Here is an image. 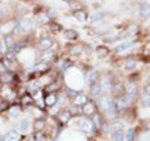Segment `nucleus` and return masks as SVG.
Instances as JSON below:
<instances>
[{"label": "nucleus", "mask_w": 150, "mask_h": 141, "mask_svg": "<svg viewBox=\"0 0 150 141\" xmlns=\"http://www.w3.org/2000/svg\"><path fill=\"white\" fill-rule=\"evenodd\" d=\"M8 50H9V48L6 46L5 41H4V39H3L1 41H0V54H1V55H4V54H5L6 51H8Z\"/></svg>", "instance_id": "obj_31"}, {"label": "nucleus", "mask_w": 150, "mask_h": 141, "mask_svg": "<svg viewBox=\"0 0 150 141\" xmlns=\"http://www.w3.org/2000/svg\"><path fill=\"white\" fill-rule=\"evenodd\" d=\"M135 137V131L134 130H129L128 133H126V140L128 141H133Z\"/></svg>", "instance_id": "obj_32"}, {"label": "nucleus", "mask_w": 150, "mask_h": 141, "mask_svg": "<svg viewBox=\"0 0 150 141\" xmlns=\"http://www.w3.org/2000/svg\"><path fill=\"white\" fill-rule=\"evenodd\" d=\"M8 114L10 115L11 117H18L19 115L21 114L20 106H19V105H13V106H10V107L8 109Z\"/></svg>", "instance_id": "obj_10"}, {"label": "nucleus", "mask_w": 150, "mask_h": 141, "mask_svg": "<svg viewBox=\"0 0 150 141\" xmlns=\"http://www.w3.org/2000/svg\"><path fill=\"white\" fill-rule=\"evenodd\" d=\"M25 46L24 43H21V41H15V43L13 44V46L10 48V50L13 51L14 54H18V53H20V51L23 50V48Z\"/></svg>", "instance_id": "obj_12"}, {"label": "nucleus", "mask_w": 150, "mask_h": 141, "mask_svg": "<svg viewBox=\"0 0 150 141\" xmlns=\"http://www.w3.org/2000/svg\"><path fill=\"white\" fill-rule=\"evenodd\" d=\"M46 14H48V16H49L50 19H51V18H55L56 15H58V13H56V10H54V9H51V10H49Z\"/></svg>", "instance_id": "obj_37"}, {"label": "nucleus", "mask_w": 150, "mask_h": 141, "mask_svg": "<svg viewBox=\"0 0 150 141\" xmlns=\"http://www.w3.org/2000/svg\"><path fill=\"white\" fill-rule=\"evenodd\" d=\"M98 78H99V73H98L96 70H93V71L89 73V81H90L91 85H93V84H95Z\"/></svg>", "instance_id": "obj_18"}, {"label": "nucleus", "mask_w": 150, "mask_h": 141, "mask_svg": "<svg viewBox=\"0 0 150 141\" xmlns=\"http://www.w3.org/2000/svg\"><path fill=\"white\" fill-rule=\"evenodd\" d=\"M143 105L145 106V107H148V106H150V96H145L144 97V100H143Z\"/></svg>", "instance_id": "obj_36"}, {"label": "nucleus", "mask_w": 150, "mask_h": 141, "mask_svg": "<svg viewBox=\"0 0 150 141\" xmlns=\"http://www.w3.org/2000/svg\"><path fill=\"white\" fill-rule=\"evenodd\" d=\"M79 50H80V49H79V48H76V49H75V48H74V49L71 50V54H79V53H80V51H79Z\"/></svg>", "instance_id": "obj_42"}, {"label": "nucleus", "mask_w": 150, "mask_h": 141, "mask_svg": "<svg viewBox=\"0 0 150 141\" xmlns=\"http://www.w3.org/2000/svg\"><path fill=\"white\" fill-rule=\"evenodd\" d=\"M0 29H1V23H0Z\"/></svg>", "instance_id": "obj_46"}, {"label": "nucleus", "mask_w": 150, "mask_h": 141, "mask_svg": "<svg viewBox=\"0 0 150 141\" xmlns=\"http://www.w3.org/2000/svg\"><path fill=\"white\" fill-rule=\"evenodd\" d=\"M126 100L124 97H120L118 101L115 102V106H116V109H124V107H126Z\"/></svg>", "instance_id": "obj_22"}, {"label": "nucleus", "mask_w": 150, "mask_h": 141, "mask_svg": "<svg viewBox=\"0 0 150 141\" xmlns=\"http://www.w3.org/2000/svg\"><path fill=\"white\" fill-rule=\"evenodd\" d=\"M149 80H150V75H149Z\"/></svg>", "instance_id": "obj_47"}, {"label": "nucleus", "mask_w": 150, "mask_h": 141, "mask_svg": "<svg viewBox=\"0 0 150 141\" xmlns=\"http://www.w3.org/2000/svg\"><path fill=\"white\" fill-rule=\"evenodd\" d=\"M79 128L81 129V131H84V133H93L94 130V125L90 120H80L79 121Z\"/></svg>", "instance_id": "obj_4"}, {"label": "nucleus", "mask_w": 150, "mask_h": 141, "mask_svg": "<svg viewBox=\"0 0 150 141\" xmlns=\"http://www.w3.org/2000/svg\"><path fill=\"white\" fill-rule=\"evenodd\" d=\"M33 101H34V99H33L29 94H25L24 96L21 97V102L24 104L25 106H29V105H31L33 104Z\"/></svg>", "instance_id": "obj_19"}, {"label": "nucleus", "mask_w": 150, "mask_h": 141, "mask_svg": "<svg viewBox=\"0 0 150 141\" xmlns=\"http://www.w3.org/2000/svg\"><path fill=\"white\" fill-rule=\"evenodd\" d=\"M135 94H137V85H135L134 82H129L128 85H126V97H128L129 100H133Z\"/></svg>", "instance_id": "obj_7"}, {"label": "nucleus", "mask_w": 150, "mask_h": 141, "mask_svg": "<svg viewBox=\"0 0 150 141\" xmlns=\"http://www.w3.org/2000/svg\"><path fill=\"white\" fill-rule=\"evenodd\" d=\"M31 27H33V21L28 20V19H23V20L16 21L15 24H14L13 31L14 32H18V34H20V32H24V31L30 30Z\"/></svg>", "instance_id": "obj_1"}, {"label": "nucleus", "mask_w": 150, "mask_h": 141, "mask_svg": "<svg viewBox=\"0 0 150 141\" xmlns=\"http://www.w3.org/2000/svg\"><path fill=\"white\" fill-rule=\"evenodd\" d=\"M58 87H59V85H55V82H53L50 86L46 87V90H48V91H53L54 89H58Z\"/></svg>", "instance_id": "obj_39"}, {"label": "nucleus", "mask_w": 150, "mask_h": 141, "mask_svg": "<svg viewBox=\"0 0 150 141\" xmlns=\"http://www.w3.org/2000/svg\"><path fill=\"white\" fill-rule=\"evenodd\" d=\"M139 13H140V16L144 18V19H148L150 16V4L149 3H142L139 6Z\"/></svg>", "instance_id": "obj_5"}, {"label": "nucleus", "mask_w": 150, "mask_h": 141, "mask_svg": "<svg viewBox=\"0 0 150 141\" xmlns=\"http://www.w3.org/2000/svg\"><path fill=\"white\" fill-rule=\"evenodd\" d=\"M26 141H34V139H29V140H26Z\"/></svg>", "instance_id": "obj_44"}, {"label": "nucleus", "mask_w": 150, "mask_h": 141, "mask_svg": "<svg viewBox=\"0 0 150 141\" xmlns=\"http://www.w3.org/2000/svg\"><path fill=\"white\" fill-rule=\"evenodd\" d=\"M56 100H58V97H56L54 94H49V95L45 97V104L48 105V106H51V105L55 104Z\"/></svg>", "instance_id": "obj_17"}, {"label": "nucleus", "mask_w": 150, "mask_h": 141, "mask_svg": "<svg viewBox=\"0 0 150 141\" xmlns=\"http://www.w3.org/2000/svg\"><path fill=\"white\" fill-rule=\"evenodd\" d=\"M51 46H53V40H51L50 37H44V39H41V41H40V49L43 51H46L48 49H50Z\"/></svg>", "instance_id": "obj_9"}, {"label": "nucleus", "mask_w": 150, "mask_h": 141, "mask_svg": "<svg viewBox=\"0 0 150 141\" xmlns=\"http://www.w3.org/2000/svg\"><path fill=\"white\" fill-rule=\"evenodd\" d=\"M0 90H1V89H0Z\"/></svg>", "instance_id": "obj_48"}, {"label": "nucleus", "mask_w": 150, "mask_h": 141, "mask_svg": "<svg viewBox=\"0 0 150 141\" xmlns=\"http://www.w3.org/2000/svg\"><path fill=\"white\" fill-rule=\"evenodd\" d=\"M0 141H4V136L3 135H0Z\"/></svg>", "instance_id": "obj_43"}, {"label": "nucleus", "mask_w": 150, "mask_h": 141, "mask_svg": "<svg viewBox=\"0 0 150 141\" xmlns=\"http://www.w3.org/2000/svg\"><path fill=\"white\" fill-rule=\"evenodd\" d=\"M103 18H104V13H103V11H95L90 16V23H91V24H94V23H98V21H100Z\"/></svg>", "instance_id": "obj_14"}, {"label": "nucleus", "mask_w": 150, "mask_h": 141, "mask_svg": "<svg viewBox=\"0 0 150 141\" xmlns=\"http://www.w3.org/2000/svg\"><path fill=\"white\" fill-rule=\"evenodd\" d=\"M20 137V134H19L18 130H9L8 133L4 135V141H18Z\"/></svg>", "instance_id": "obj_6"}, {"label": "nucleus", "mask_w": 150, "mask_h": 141, "mask_svg": "<svg viewBox=\"0 0 150 141\" xmlns=\"http://www.w3.org/2000/svg\"><path fill=\"white\" fill-rule=\"evenodd\" d=\"M93 121H94V124H93V125H95V128H100V126L103 125L101 116H100L99 114H95V115H94V119H93Z\"/></svg>", "instance_id": "obj_23"}, {"label": "nucleus", "mask_w": 150, "mask_h": 141, "mask_svg": "<svg viewBox=\"0 0 150 141\" xmlns=\"http://www.w3.org/2000/svg\"><path fill=\"white\" fill-rule=\"evenodd\" d=\"M101 91H103V86L100 84H93L90 89V95L93 97H98V96H100Z\"/></svg>", "instance_id": "obj_8"}, {"label": "nucleus", "mask_w": 150, "mask_h": 141, "mask_svg": "<svg viewBox=\"0 0 150 141\" xmlns=\"http://www.w3.org/2000/svg\"><path fill=\"white\" fill-rule=\"evenodd\" d=\"M144 92H145V95L150 96V82L148 84V85H145V86H144Z\"/></svg>", "instance_id": "obj_38"}, {"label": "nucleus", "mask_w": 150, "mask_h": 141, "mask_svg": "<svg viewBox=\"0 0 150 141\" xmlns=\"http://www.w3.org/2000/svg\"><path fill=\"white\" fill-rule=\"evenodd\" d=\"M76 36H78V32L75 30H67L65 31V37H68V39H75Z\"/></svg>", "instance_id": "obj_28"}, {"label": "nucleus", "mask_w": 150, "mask_h": 141, "mask_svg": "<svg viewBox=\"0 0 150 141\" xmlns=\"http://www.w3.org/2000/svg\"><path fill=\"white\" fill-rule=\"evenodd\" d=\"M70 117H71V114H70V111H64L62 115H60V120L63 121V123H68L70 120Z\"/></svg>", "instance_id": "obj_27"}, {"label": "nucleus", "mask_w": 150, "mask_h": 141, "mask_svg": "<svg viewBox=\"0 0 150 141\" xmlns=\"http://www.w3.org/2000/svg\"><path fill=\"white\" fill-rule=\"evenodd\" d=\"M6 107H8V101L6 100L0 101V111H5Z\"/></svg>", "instance_id": "obj_35"}, {"label": "nucleus", "mask_w": 150, "mask_h": 141, "mask_svg": "<svg viewBox=\"0 0 150 141\" xmlns=\"http://www.w3.org/2000/svg\"><path fill=\"white\" fill-rule=\"evenodd\" d=\"M6 71V68L4 66V64H3V61H0V75H1L3 73H5Z\"/></svg>", "instance_id": "obj_41"}, {"label": "nucleus", "mask_w": 150, "mask_h": 141, "mask_svg": "<svg viewBox=\"0 0 150 141\" xmlns=\"http://www.w3.org/2000/svg\"><path fill=\"white\" fill-rule=\"evenodd\" d=\"M43 128H44V121H43V120H38V121H35V129H36L38 131H40Z\"/></svg>", "instance_id": "obj_33"}, {"label": "nucleus", "mask_w": 150, "mask_h": 141, "mask_svg": "<svg viewBox=\"0 0 150 141\" xmlns=\"http://www.w3.org/2000/svg\"><path fill=\"white\" fill-rule=\"evenodd\" d=\"M4 41H5V44H6V46L9 49L13 46V44H14V40H13V36L11 35H6L5 37H4Z\"/></svg>", "instance_id": "obj_30"}, {"label": "nucleus", "mask_w": 150, "mask_h": 141, "mask_svg": "<svg viewBox=\"0 0 150 141\" xmlns=\"http://www.w3.org/2000/svg\"><path fill=\"white\" fill-rule=\"evenodd\" d=\"M39 87H40V85H39V82H38V81H33L30 84V89L33 91H38V90H39Z\"/></svg>", "instance_id": "obj_34"}, {"label": "nucleus", "mask_w": 150, "mask_h": 141, "mask_svg": "<svg viewBox=\"0 0 150 141\" xmlns=\"http://www.w3.org/2000/svg\"><path fill=\"white\" fill-rule=\"evenodd\" d=\"M86 102H88V97L83 95V94H79V95L75 96V105L80 106V105H85Z\"/></svg>", "instance_id": "obj_13"}, {"label": "nucleus", "mask_w": 150, "mask_h": 141, "mask_svg": "<svg viewBox=\"0 0 150 141\" xmlns=\"http://www.w3.org/2000/svg\"><path fill=\"white\" fill-rule=\"evenodd\" d=\"M0 79H1L3 82H10L13 80V75L9 71H5V73H3L1 75H0Z\"/></svg>", "instance_id": "obj_20"}, {"label": "nucleus", "mask_w": 150, "mask_h": 141, "mask_svg": "<svg viewBox=\"0 0 150 141\" xmlns=\"http://www.w3.org/2000/svg\"><path fill=\"white\" fill-rule=\"evenodd\" d=\"M95 111V107H94V104H91V102H86L85 105H84V109H83V112L84 114H86V115H90L93 114V112Z\"/></svg>", "instance_id": "obj_16"}, {"label": "nucleus", "mask_w": 150, "mask_h": 141, "mask_svg": "<svg viewBox=\"0 0 150 141\" xmlns=\"http://www.w3.org/2000/svg\"><path fill=\"white\" fill-rule=\"evenodd\" d=\"M148 129H149V130H150V123H149V125H148Z\"/></svg>", "instance_id": "obj_45"}, {"label": "nucleus", "mask_w": 150, "mask_h": 141, "mask_svg": "<svg viewBox=\"0 0 150 141\" xmlns=\"http://www.w3.org/2000/svg\"><path fill=\"white\" fill-rule=\"evenodd\" d=\"M135 45H137V41H134V40L124 41V43H121L120 45L116 46L115 51H116V53H123V51H126V50H129V49H133Z\"/></svg>", "instance_id": "obj_3"}, {"label": "nucleus", "mask_w": 150, "mask_h": 141, "mask_svg": "<svg viewBox=\"0 0 150 141\" xmlns=\"http://www.w3.org/2000/svg\"><path fill=\"white\" fill-rule=\"evenodd\" d=\"M50 20V18L48 16V14H45V13H43V14H40L39 16H38V21L39 23H41V24H46Z\"/></svg>", "instance_id": "obj_25"}, {"label": "nucleus", "mask_w": 150, "mask_h": 141, "mask_svg": "<svg viewBox=\"0 0 150 141\" xmlns=\"http://www.w3.org/2000/svg\"><path fill=\"white\" fill-rule=\"evenodd\" d=\"M74 16H75V19H76L78 21H80V23H84L86 20V13L83 11V10L74 11Z\"/></svg>", "instance_id": "obj_15"}, {"label": "nucleus", "mask_w": 150, "mask_h": 141, "mask_svg": "<svg viewBox=\"0 0 150 141\" xmlns=\"http://www.w3.org/2000/svg\"><path fill=\"white\" fill-rule=\"evenodd\" d=\"M114 140L115 141H124V133L123 130H116L114 133Z\"/></svg>", "instance_id": "obj_24"}, {"label": "nucleus", "mask_w": 150, "mask_h": 141, "mask_svg": "<svg viewBox=\"0 0 150 141\" xmlns=\"http://www.w3.org/2000/svg\"><path fill=\"white\" fill-rule=\"evenodd\" d=\"M137 65H138L137 60H128L126 64H125V69L126 70H133V69L137 68Z\"/></svg>", "instance_id": "obj_21"}, {"label": "nucleus", "mask_w": 150, "mask_h": 141, "mask_svg": "<svg viewBox=\"0 0 150 141\" xmlns=\"http://www.w3.org/2000/svg\"><path fill=\"white\" fill-rule=\"evenodd\" d=\"M70 114H71V115H80V114H83V110L80 109V106L73 105L71 109H70Z\"/></svg>", "instance_id": "obj_26"}, {"label": "nucleus", "mask_w": 150, "mask_h": 141, "mask_svg": "<svg viewBox=\"0 0 150 141\" xmlns=\"http://www.w3.org/2000/svg\"><path fill=\"white\" fill-rule=\"evenodd\" d=\"M34 141H45V134H43L41 131H38V133H35Z\"/></svg>", "instance_id": "obj_29"}, {"label": "nucleus", "mask_w": 150, "mask_h": 141, "mask_svg": "<svg viewBox=\"0 0 150 141\" xmlns=\"http://www.w3.org/2000/svg\"><path fill=\"white\" fill-rule=\"evenodd\" d=\"M101 105H103V107H104L105 111H106L110 116H112V115L115 114V111H116L115 102H114V101H110L108 96H105V97L101 99Z\"/></svg>", "instance_id": "obj_2"}, {"label": "nucleus", "mask_w": 150, "mask_h": 141, "mask_svg": "<svg viewBox=\"0 0 150 141\" xmlns=\"http://www.w3.org/2000/svg\"><path fill=\"white\" fill-rule=\"evenodd\" d=\"M106 53H108V50L106 49H104V48H98V54L99 55H106Z\"/></svg>", "instance_id": "obj_40"}, {"label": "nucleus", "mask_w": 150, "mask_h": 141, "mask_svg": "<svg viewBox=\"0 0 150 141\" xmlns=\"http://www.w3.org/2000/svg\"><path fill=\"white\" fill-rule=\"evenodd\" d=\"M19 130L21 131V133H28V131L30 130V120L29 119H24L19 125Z\"/></svg>", "instance_id": "obj_11"}]
</instances>
